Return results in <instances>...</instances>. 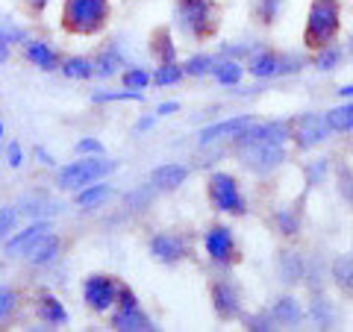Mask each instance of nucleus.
Returning <instances> with one entry per match:
<instances>
[{
  "mask_svg": "<svg viewBox=\"0 0 353 332\" xmlns=\"http://www.w3.org/2000/svg\"><path fill=\"white\" fill-rule=\"evenodd\" d=\"M341 32V0H312L303 24V44L309 50L333 48Z\"/></svg>",
  "mask_w": 353,
  "mask_h": 332,
  "instance_id": "obj_1",
  "label": "nucleus"
},
{
  "mask_svg": "<svg viewBox=\"0 0 353 332\" xmlns=\"http://www.w3.org/2000/svg\"><path fill=\"white\" fill-rule=\"evenodd\" d=\"M176 27L194 41H206L218 32L221 6L215 0H174Z\"/></svg>",
  "mask_w": 353,
  "mask_h": 332,
  "instance_id": "obj_2",
  "label": "nucleus"
},
{
  "mask_svg": "<svg viewBox=\"0 0 353 332\" xmlns=\"http://www.w3.org/2000/svg\"><path fill=\"white\" fill-rule=\"evenodd\" d=\"M112 6L109 0H65L62 3V30L71 36H97L106 30Z\"/></svg>",
  "mask_w": 353,
  "mask_h": 332,
  "instance_id": "obj_3",
  "label": "nucleus"
},
{
  "mask_svg": "<svg viewBox=\"0 0 353 332\" xmlns=\"http://www.w3.org/2000/svg\"><path fill=\"white\" fill-rule=\"evenodd\" d=\"M206 188H209V203H212L215 212H227V215H245L248 212V200L241 197L233 174L215 171L209 176Z\"/></svg>",
  "mask_w": 353,
  "mask_h": 332,
  "instance_id": "obj_4",
  "label": "nucleus"
},
{
  "mask_svg": "<svg viewBox=\"0 0 353 332\" xmlns=\"http://www.w3.org/2000/svg\"><path fill=\"white\" fill-rule=\"evenodd\" d=\"M115 171V162H103V159H88L83 156L80 162H71L65 165L57 176V185L65 188V191H80V188L92 185L97 180H103L106 174Z\"/></svg>",
  "mask_w": 353,
  "mask_h": 332,
  "instance_id": "obj_5",
  "label": "nucleus"
},
{
  "mask_svg": "<svg viewBox=\"0 0 353 332\" xmlns=\"http://www.w3.org/2000/svg\"><path fill=\"white\" fill-rule=\"evenodd\" d=\"M292 138V127L285 121H265V124H248L245 129L233 138L239 150H250L259 145H285Z\"/></svg>",
  "mask_w": 353,
  "mask_h": 332,
  "instance_id": "obj_6",
  "label": "nucleus"
},
{
  "mask_svg": "<svg viewBox=\"0 0 353 332\" xmlns=\"http://www.w3.org/2000/svg\"><path fill=\"white\" fill-rule=\"evenodd\" d=\"M118 280L109 273H92L83 282V300L88 303L92 312H106L118 303Z\"/></svg>",
  "mask_w": 353,
  "mask_h": 332,
  "instance_id": "obj_7",
  "label": "nucleus"
},
{
  "mask_svg": "<svg viewBox=\"0 0 353 332\" xmlns=\"http://www.w3.org/2000/svg\"><path fill=\"white\" fill-rule=\"evenodd\" d=\"M330 124H327V115H318V112H303L292 121V138L301 150H312L315 145H321L330 136Z\"/></svg>",
  "mask_w": 353,
  "mask_h": 332,
  "instance_id": "obj_8",
  "label": "nucleus"
},
{
  "mask_svg": "<svg viewBox=\"0 0 353 332\" xmlns=\"http://www.w3.org/2000/svg\"><path fill=\"white\" fill-rule=\"evenodd\" d=\"M203 245H206V253L209 259H212L215 264H224V268H230V264H236L241 256H239V245H236V236L230 227H209V232L203 236Z\"/></svg>",
  "mask_w": 353,
  "mask_h": 332,
  "instance_id": "obj_9",
  "label": "nucleus"
},
{
  "mask_svg": "<svg viewBox=\"0 0 353 332\" xmlns=\"http://www.w3.org/2000/svg\"><path fill=\"white\" fill-rule=\"evenodd\" d=\"M209 297H212V309L221 320H236L241 315V291L233 276H218L209 289Z\"/></svg>",
  "mask_w": 353,
  "mask_h": 332,
  "instance_id": "obj_10",
  "label": "nucleus"
},
{
  "mask_svg": "<svg viewBox=\"0 0 353 332\" xmlns=\"http://www.w3.org/2000/svg\"><path fill=\"white\" fill-rule=\"evenodd\" d=\"M245 168L253 174H271L274 168H280L285 162V147L283 145H259L250 150H241Z\"/></svg>",
  "mask_w": 353,
  "mask_h": 332,
  "instance_id": "obj_11",
  "label": "nucleus"
},
{
  "mask_svg": "<svg viewBox=\"0 0 353 332\" xmlns=\"http://www.w3.org/2000/svg\"><path fill=\"white\" fill-rule=\"evenodd\" d=\"M185 253H189V245L180 236H174V232H157L150 238V256L162 264H176Z\"/></svg>",
  "mask_w": 353,
  "mask_h": 332,
  "instance_id": "obj_12",
  "label": "nucleus"
},
{
  "mask_svg": "<svg viewBox=\"0 0 353 332\" xmlns=\"http://www.w3.org/2000/svg\"><path fill=\"white\" fill-rule=\"evenodd\" d=\"M185 180H189V168L176 165V162L159 165V168L150 171V185L159 188V191H174V188H180Z\"/></svg>",
  "mask_w": 353,
  "mask_h": 332,
  "instance_id": "obj_13",
  "label": "nucleus"
},
{
  "mask_svg": "<svg viewBox=\"0 0 353 332\" xmlns=\"http://www.w3.org/2000/svg\"><path fill=\"white\" fill-rule=\"evenodd\" d=\"M48 232H53V227L48 224V220H36L32 227L21 229L18 236L9 238V241H6V247H3V253H6V256H18V253H27L41 236H48Z\"/></svg>",
  "mask_w": 353,
  "mask_h": 332,
  "instance_id": "obj_14",
  "label": "nucleus"
},
{
  "mask_svg": "<svg viewBox=\"0 0 353 332\" xmlns=\"http://www.w3.org/2000/svg\"><path fill=\"white\" fill-rule=\"evenodd\" d=\"M248 124H253L250 115H236V118L218 121V124L201 129V145H212V141H218V138H236Z\"/></svg>",
  "mask_w": 353,
  "mask_h": 332,
  "instance_id": "obj_15",
  "label": "nucleus"
},
{
  "mask_svg": "<svg viewBox=\"0 0 353 332\" xmlns=\"http://www.w3.org/2000/svg\"><path fill=\"white\" fill-rule=\"evenodd\" d=\"M330 280L345 300H353V253H341L330 264Z\"/></svg>",
  "mask_w": 353,
  "mask_h": 332,
  "instance_id": "obj_16",
  "label": "nucleus"
},
{
  "mask_svg": "<svg viewBox=\"0 0 353 332\" xmlns=\"http://www.w3.org/2000/svg\"><path fill=\"white\" fill-rule=\"evenodd\" d=\"M59 250H62V238L57 232H48V236H41L36 245L27 250V262L36 264V268H44V264H50L59 256Z\"/></svg>",
  "mask_w": 353,
  "mask_h": 332,
  "instance_id": "obj_17",
  "label": "nucleus"
},
{
  "mask_svg": "<svg viewBox=\"0 0 353 332\" xmlns=\"http://www.w3.org/2000/svg\"><path fill=\"white\" fill-rule=\"evenodd\" d=\"M277 273L285 285H297L306 273V259L297 250H280L277 256Z\"/></svg>",
  "mask_w": 353,
  "mask_h": 332,
  "instance_id": "obj_18",
  "label": "nucleus"
},
{
  "mask_svg": "<svg viewBox=\"0 0 353 332\" xmlns=\"http://www.w3.org/2000/svg\"><path fill=\"white\" fill-rule=\"evenodd\" d=\"M150 53L159 65H171L176 62V44H174V32L171 27H157L150 32Z\"/></svg>",
  "mask_w": 353,
  "mask_h": 332,
  "instance_id": "obj_19",
  "label": "nucleus"
},
{
  "mask_svg": "<svg viewBox=\"0 0 353 332\" xmlns=\"http://www.w3.org/2000/svg\"><path fill=\"white\" fill-rule=\"evenodd\" d=\"M112 326L121 329V332H150V329H157V326H153V320L141 312L139 306L118 309V312L112 315Z\"/></svg>",
  "mask_w": 353,
  "mask_h": 332,
  "instance_id": "obj_20",
  "label": "nucleus"
},
{
  "mask_svg": "<svg viewBox=\"0 0 353 332\" xmlns=\"http://www.w3.org/2000/svg\"><path fill=\"white\" fill-rule=\"evenodd\" d=\"M250 76H256V80H268V76H280V53H274L268 48L256 50L250 56V65H248Z\"/></svg>",
  "mask_w": 353,
  "mask_h": 332,
  "instance_id": "obj_21",
  "label": "nucleus"
},
{
  "mask_svg": "<svg viewBox=\"0 0 353 332\" xmlns=\"http://www.w3.org/2000/svg\"><path fill=\"white\" fill-rule=\"evenodd\" d=\"M268 312L274 318V324H280V326H297L303 320V306L297 303L294 297H280Z\"/></svg>",
  "mask_w": 353,
  "mask_h": 332,
  "instance_id": "obj_22",
  "label": "nucleus"
},
{
  "mask_svg": "<svg viewBox=\"0 0 353 332\" xmlns=\"http://www.w3.org/2000/svg\"><path fill=\"white\" fill-rule=\"evenodd\" d=\"M36 309H39V318L44 320V324H68V312H65V306L59 303V297H53L48 291H41L39 294V300H36Z\"/></svg>",
  "mask_w": 353,
  "mask_h": 332,
  "instance_id": "obj_23",
  "label": "nucleus"
},
{
  "mask_svg": "<svg viewBox=\"0 0 353 332\" xmlns=\"http://www.w3.org/2000/svg\"><path fill=\"white\" fill-rule=\"evenodd\" d=\"M27 59L36 65V68L41 71H57V65H59V56H57V50L50 48L48 41H27Z\"/></svg>",
  "mask_w": 353,
  "mask_h": 332,
  "instance_id": "obj_24",
  "label": "nucleus"
},
{
  "mask_svg": "<svg viewBox=\"0 0 353 332\" xmlns=\"http://www.w3.org/2000/svg\"><path fill=\"white\" fill-rule=\"evenodd\" d=\"M283 6H285V0H250V15L256 24L274 27L277 18L283 15Z\"/></svg>",
  "mask_w": 353,
  "mask_h": 332,
  "instance_id": "obj_25",
  "label": "nucleus"
},
{
  "mask_svg": "<svg viewBox=\"0 0 353 332\" xmlns=\"http://www.w3.org/2000/svg\"><path fill=\"white\" fill-rule=\"evenodd\" d=\"M21 212H27L30 218H44V215H57L59 212V203L57 200H50L48 194H27V197H21Z\"/></svg>",
  "mask_w": 353,
  "mask_h": 332,
  "instance_id": "obj_26",
  "label": "nucleus"
},
{
  "mask_svg": "<svg viewBox=\"0 0 353 332\" xmlns=\"http://www.w3.org/2000/svg\"><path fill=\"white\" fill-rule=\"evenodd\" d=\"M309 315L315 318V324L321 326V329H333L336 326V306L327 300V297H321V294H315V300H312V306H309Z\"/></svg>",
  "mask_w": 353,
  "mask_h": 332,
  "instance_id": "obj_27",
  "label": "nucleus"
},
{
  "mask_svg": "<svg viewBox=\"0 0 353 332\" xmlns=\"http://www.w3.org/2000/svg\"><path fill=\"white\" fill-rule=\"evenodd\" d=\"M62 74L68 76V80H88V76H94V62L92 59H83V56H71L62 62Z\"/></svg>",
  "mask_w": 353,
  "mask_h": 332,
  "instance_id": "obj_28",
  "label": "nucleus"
},
{
  "mask_svg": "<svg viewBox=\"0 0 353 332\" xmlns=\"http://www.w3.org/2000/svg\"><path fill=\"white\" fill-rule=\"evenodd\" d=\"M212 76H215L221 85H236L241 76H245V68H241L236 59H224V62H215Z\"/></svg>",
  "mask_w": 353,
  "mask_h": 332,
  "instance_id": "obj_29",
  "label": "nucleus"
},
{
  "mask_svg": "<svg viewBox=\"0 0 353 332\" xmlns=\"http://www.w3.org/2000/svg\"><path fill=\"white\" fill-rule=\"evenodd\" d=\"M327 124L333 132H350L353 129V103H341L327 112Z\"/></svg>",
  "mask_w": 353,
  "mask_h": 332,
  "instance_id": "obj_30",
  "label": "nucleus"
},
{
  "mask_svg": "<svg viewBox=\"0 0 353 332\" xmlns=\"http://www.w3.org/2000/svg\"><path fill=\"white\" fill-rule=\"evenodd\" d=\"M112 197V185H85L80 188V194H77V203H80L83 209H92L97 203H103Z\"/></svg>",
  "mask_w": 353,
  "mask_h": 332,
  "instance_id": "obj_31",
  "label": "nucleus"
},
{
  "mask_svg": "<svg viewBox=\"0 0 353 332\" xmlns=\"http://www.w3.org/2000/svg\"><path fill=\"white\" fill-rule=\"evenodd\" d=\"M277 229L283 232L285 238L297 236V229H301V209H294V206L280 209L277 212Z\"/></svg>",
  "mask_w": 353,
  "mask_h": 332,
  "instance_id": "obj_32",
  "label": "nucleus"
},
{
  "mask_svg": "<svg viewBox=\"0 0 353 332\" xmlns=\"http://www.w3.org/2000/svg\"><path fill=\"white\" fill-rule=\"evenodd\" d=\"M183 74H185V71H183L176 62H171V65H159L157 74H153V83H157V85H176V83L183 80Z\"/></svg>",
  "mask_w": 353,
  "mask_h": 332,
  "instance_id": "obj_33",
  "label": "nucleus"
},
{
  "mask_svg": "<svg viewBox=\"0 0 353 332\" xmlns=\"http://www.w3.org/2000/svg\"><path fill=\"white\" fill-rule=\"evenodd\" d=\"M212 68H215V59L212 56H192L189 62L183 65V71L189 74V76H206V74H212Z\"/></svg>",
  "mask_w": 353,
  "mask_h": 332,
  "instance_id": "obj_34",
  "label": "nucleus"
},
{
  "mask_svg": "<svg viewBox=\"0 0 353 332\" xmlns=\"http://www.w3.org/2000/svg\"><path fill=\"white\" fill-rule=\"evenodd\" d=\"M94 103H112V101H145V94L136 92V88H130V92H97L92 94Z\"/></svg>",
  "mask_w": 353,
  "mask_h": 332,
  "instance_id": "obj_35",
  "label": "nucleus"
},
{
  "mask_svg": "<svg viewBox=\"0 0 353 332\" xmlns=\"http://www.w3.org/2000/svg\"><path fill=\"white\" fill-rule=\"evenodd\" d=\"M121 65V56H118V50L115 48H109V50H103L101 53V59H97V65H94V71H101L103 76H112L115 74V68Z\"/></svg>",
  "mask_w": 353,
  "mask_h": 332,
  "instance_id": "obj_36",
  "label": "nucleus"
},
{
  "mask_svg": "<svg viewBox=\"0 0 353 332\" xmlns=\"http://www.w3.org/2000/svg\"><path fill=\"white\" fill-rule=\"evenodd\" d=\"M306 185H318V183H324V176H327V159H312V162H306Z\"/></svg>",
  "mask_w": 353,
  "mask_h": 332,
  "instance_id": "obj_37",
  "label": "nucleus"
},
{
  "mask_svg": "<svg viewBox=\"0 0 353 332\" xmlns=\"http://www.w3.org/2000/svg\"><path fill=\"white\" fill-rule=\"evenodd\" d=\"M18 224V212L12 206H0V241L6 236H12V229Z\"/></svg>",
  "mask_w": 353,
  "mask_h": 332,
  "instance_id": "obj_38",
  "label": "nucleus"
},
{
  "mask_svg": "<svg viewBox=\"0 0 353 332\" xmlns=\"http://www.w3.org/2000/svg\"><path fill=\"white\" fill-rule=\"evenodd\" d=\"M339 62H341V50H339V48H327V50H318V59H315L318 71H333Z\"/></svg>",
  "mask_w": 353,
  "mask_h": 332,
  "instance_id": "obj_39",
  "label": "nucleus"
},
{
  "mask_svg": "<svg viewBox=\"0 0 353 332\" xmlns=\"http://www.w3.org/2000/svg\"><path fill=\"white\" fill-rule=\"evenodd\" d=\"M241 320H245V329H253V332H265V329H274V326H271V324H274L271 312H262V315H245Z\"/></svg>",
  "mask_w": 353,
  "mask_h": 332,
  "instance_id": "obj_40",
  "label": "nucleus"
},
{
  "mask_svg": "<svg viewBox=\"0 0 353 332\" xmlns=\"http://www.w3.org/2000/svg\"><path fill=\"white\" fill-rule=\"evenodd\" d=\"M148 83H150V74L141 71V68H130V71L124 74V85H127V88H136V92H139V88H145Z\"/></svg>",
  "mask_w": 353,
  "mask_h": 332,
  "instance_id": "obj_41",
  "label": "nucleus"
},
{
  "mask_svg": "<svg viewBox=\"0 0 353 332\" xmlns=\"http://www.w3.org/2000/svg\"><path fill=\"white\" fill-rule=\"evenodd\" d=\"M15 303H18V294L9 289V285H0V320H3L9 312H12Z\"/></svg>",
  "mask_w": 353,
  "mask_h": 332,
  "instance_id": "obj_42",
  "label": "nucleus"
},
{
  "mask_svg": "<svg viewBox=\"0 0 353 332\" xmlns=\"http://www.w3.org/2000/svg\"><path fill=\"white\" fill-rule=\"evenodd\" d=\"M339 191L345 194L347 203H353V171L350 168H339Z\"/></svg>",
  "mask_w": 353,
  "mask_h": 332,
  "instance_id": "obj_43",
  "label": "nucleus"
},
{
  "mask_svg": "<svg viewBox=\"0 0 353 332\" xmlns=\"http://www.w3.org/2000/svg\"><path fill=\"white\" fill-rule=\"evenodd\" d=\"M0 41H6V44H12V41H24V30H18V27L3 24V21H0Z\"/></svg>",
  "mask_w": 353,
  "mask_h": 332,
  "instance_id": "obj_44",
  "label": "nucleus"
},
{
  "mask_svg": "<svg viewBox=\"0 0 353 332\" xmlns=\"http://www.w3.org/2000/svg\"><path fill=\"white\" fill-rule=\"evenodd\" d=\"M150 191H153V185H150V188H139V191H130V194H127V206H130V209H136V206L141 209V206L148 203Z\"/></svg>",
  "mask_w": 353,
  "mask_h": 332,
  "instance_id": "obj_45",
  "label": "nucleus"
},
{
  "mask_svg": "<svg viewBox=\"0 0 353 332\" xmlns=\"http://www.w3.org/2000/svg\"><path fill=\"white\" fill-rule=\"evenodd\" d=\"M303 68V59L301 56H280V76L283 74H297Z\"/></svg>",
  "mask_w": 353,
  "mask_h": 332,
  "instance_id": "obj_46",
  "label": "nucleus"
},
{
  "mask_svg": "<svg viewBox=\"0 0 353 332\" xmlns=\"http://www.w3.org/2000/svg\"><path fill=\"white\" fill-rule=\"evenodd\" d=\"M77 153H103V145L97 138H83V141H77Z\"/></svg>",
  "mask_w": 353,
  "mask_h": 332,
  "instance_id": "obj_47",
  "label": "nucleus"
},
{
  "mask_svg": "<svg viewBox=\"0 0 353 332\" xmlns=\"http://www.w3.org/2000/svg\"><path fill=\"white\" fill-rule=\"evenodd\" d=\"M50 3H53V0H21V6H24L30 15H41Z\"/></svg>",
  "mask_w": 353,
  "mask_h": 332,
  "instance_id": "obj_48",
  "label": "nucleus"
},
{
  "mask_svg": "<svg viewBox=\"0 0 353 332\" xmlns=\"http://www.w3.org/2000/svg\"><path fill=\"white\" fill-rule=\"evenodd\" d=\"M9 165H12V168H21V165H24V156H21V145H18V141L9 145Z\"/></svg>",
  "mask_w": 353,
  "mask_h": 332,
  "instance_id": "obj_49",
  "label": "nucleus"
},
{
  "mask_svg": "<svg viewBox=\"0 0 353 332\" xmlns=\"http://www.w3.org/2000/svg\"><path fill=\"white\" fill-rule=\"evenodd\" d=\"M168 112H176V103H162L157 109V115H168Z\"/></svg>",
  "mask_w": 353,
  "mask_h": 332,
  "instance_id": "obj_50",
  "label": "nucleus"
},
{
  "mask_svg": "<svg viewBox=\"0 0 353 332\" xmlns=\"http://www.w3.org/2000/svg\"><path fill=\"white\" fill-rule=\"evenodd\" d=\"M6 59H9V44L0 41V62H6Z\"/></svg>",
  "mask_w": 353,
  "mask_h": 332,
  "instance_id": "obj_51",
  "label": "nucleus"
},
{
  "mask_svg": "<svg viewBox=\"0 0 353 332\" xmlns=\"http://www.w3.org/2000/svg\"><path fill=\"white\" fill-rule=\"evenodd\" d=\"M339 97H353V85H341L339 88Z\"/></svg>",
  "mask_w": 353,
  "mask_h": 332,
  "instance_id": "obj_52",
  "label": "nucleus"
},
{
  "mask_svg": "<svg viewBox=\"0 0 353 332\" xmlns=\"http://www.w3.org/2000/svg\"><path fill=\"white\" fill-rule=\"evenodd\" d=\"M150 127H153V118H145V121L139 124V129H150Z\"/></svg>",
  "mask_w": 353,
  "mask_h": 332,
  "instance_id": "obj_53",
  "label": "nucleus"
},
{
  "mask_svg": "<svg viewBox=\"0 0 353 332\" xmlns=\"http://www.w3.org/2000/svg\"><path fill=\"white\" fill-rule=\"evenodd\" d=\"M0 138H3V124H0Z\"/></svg>",
  "mask_w": 353,
  "mask_h": 332,
  "instance_id": "obj_54",
  "label": "nucleus"
},
{
  "mask_svg": "<svg viewBox=\"0 0 353 332\" xmlns=\"http://www.w3.org/2000/svg\"><path fill=\"white\" fill-rule=\"evenodd\" d=\"M350 50H353V41H350Z\"/></svg>",
  "mask_w": 353,
  "mask_h": 332,
  "instance_id": "obj_55",
  "label": "nucleus"
}]
</instances>
